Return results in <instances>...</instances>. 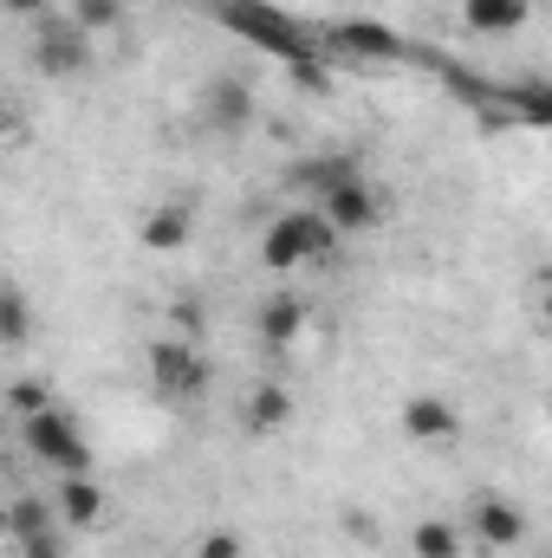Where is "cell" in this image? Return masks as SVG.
<instances>
[{
  "label": "cell",
  "instance_id": "1",
  "mask_svg": "<svg viewBox=\"0 0 552 558\" xmlns=\"http://www.w3.org/2000/svg\"><path fill=\"white\" fill-rule=\"evenodd\" d=\"M208 13H215L228 33H241L248 46L286 59V65H312V59H319V39H312L299 20H286L279 7H267V0H208Z\"/></svg>",
  "mask_w": 552,
  "mask_h": 558
},
{
  "label": "cell",
  "instance_id": "2",
  "mask_svg": "<svg viewBox=\"0 0 552 558\" xmlns=\"http://www.w3.org/2000/svg\"><path fill=\"white\" fill-rule=\"evenodd\" d=\"M332 247H338V228L325 221V208L299 202V208H286L274 228L261 234V267L267 274H299V267H319Z\"/></svg>",
  "mask_w": 552,
  "mask_h": 558
},
{
  "label": "cell",
  "instance_id": "3",
  "mask_svg": "<svg viewBox=\"0 0 552 558\" xmlns=\"http://www.w3.org/2000/svg\"><path fill=\"white\" fill-rule=\"evenodd\" d=\"M13 435H20V448L59 481V474H92V441H85V428L79 416L59 403V410H46V416H26L13 422Z\"/></svg>",
  "mask_w": 552,
  "mask_h": 558
},
{
  "label": "cell",
  "instance_id": "4",
  "mask_svg": "<svg viewBox=\"0 0 552 558\" xmlns=\"http://www.w3.org/2000/svg\"><path fill=\"white\" fill-rule=\"evenodd\" d=\"M26 52H33V72H46V78H79V72H92V33L65 13H46V20H33V39H26Z\"/></svg>",
  "mask_w": 552,
  "mask_h": 558
},
{
  "label": "cell",
  "instance_id": "5",
  "mask_svg": "<svg viewBox=\"0 0 552 558\" xmlns=\"http://www.w3.org/2000/svg\"><path fill=\"white\" fill-rule=\"evenodd\" d=\"M319 46L338 52V59H358V65H404V59H416V46L384 20H332L319 33Z\"/></svg>",
  "mask_w": 552,
  "mask_h": 558
},
{
  "label": "cell",
  "instance_id": "6",
  "mask_svg": "<svg viewBox=\"0 0 552 558\" xmlns=\"http://www.w3.org/2000/svg\"><path fill=\"white\" fill-rule=\"evenodd\" d=\"M143 364H149V384L169 397V403H195L202 390H208V357L189 344V338H156L149 351H143Z\"/></svg>",
  "mask_w": 552,
  "mask_h": 558
},
{
  "label": "cell",
  "instance_id": "7",
  "mask_svg": "<svg viewBox=\"0 0 552 558\" xmlns=\"http://www.w3.org/2000/svg\"><path fill=\"white\" fill-rule=\"evenodd\" d=\"M319 208H325V221L338 228V241H345V234H377V228L391 221V195H384L377 175H351V182L332 189Z\"/></svg>",
  "mask_w": 552,
  "mask_h": 558
},
{
  "label": "cell",
  "instance_id": "8",
  "mask_svg": "<svg viewBox=\"0 0 552 558\" xmlns=\"http://www.w3.org/2000/svg\"><path fill=\"white\" fill-rule=\"evenodd\" d=\"M461 533H468V546H481V553H514V546H527V513L514 507V500H501V494H475L468 500V513H461Z\"/></svg>",
  "mask_w": 552,
  "mask_h": 558
},
{
  "label": "cell",
  "instance_id": "9",
  "mask_svg": "<svg viewBox=\"0 0 552 558\" xmlns=\"http://www.w3.org/2000/svg\"><path fill=\"white\" fill-rule=\"evenodd\" d=\"M195 118L215 131V137H241L254 124V85L235 78V72H215L202 92H195Z\"/></svg>",
  "mask_w": 552,
  "mask_h": 558
},
{
  "label": "cell",
  "instance_id": "10",
  "mask_svg": "<svg viewBox=\"0 0 552 558\" xmlns=\"http://www.w3.org/2000/svg\"><path fill=\"white\" fill-rule=\"evenodd\" d=\"M397 422H404V435H410V441H422V448H455V441H461V410H455L448 397H435V390H416V397H404Z\"/></svg>",
  "mask_w": 552,
  "mask_h": 558
},
{
  "label": "cell",
  "instance_id": "11",
  "mask_svg": "<svg viewBox=\"0 0 552 558\" xmlns=\"http://www.w3.org/2000/svg\"><path fill=\"white\" fill-rule=\"evenodd\" d=\"M351 175H364V162H358L351 149H312V156H299V162L286 169V189L305 195V202H325V195L345 189Z\"/></svg>",
  "mask_w": 552,
  "mask_h": 558
},
{
  "label": "cell",
  "instance_id": "12",
  "mask_svg": "<svg viewBox=\"0 0 552 558\" xmlns=\"http://www.w3.org/2000/svg\"><path fill=\"white\" fill-rule=\"evenodd\" d=\"M52 507H59L65 533H92V526L111 520V494H105L98 474H59L52 481Z\"/></svg>",
  "mask_w": 552,
  "mask_h": 558
},
{
  "label": "cell",
  "instance_id": "13",
  "mask_svg": "<svg viewBox=\"0 0 552 558\" xmlns=\"http://www.w3.org/2000/svg\"><path fill=\"white\" fill-rule=\"evenodd\" d=\"M235 422H241V435H248V441H267V435H279V428L292 422V390H286V384H274V377L248 384V397H241Z\"/></svg>",
  "mask_w": 552,
  "mask_h": 558
},
{
  "label": "cell",
  "instance_id": "14",
  "mask_svg": "<svg viewBox=\"0 0 552 558\" xmlns=\"http://www.w3.org/2000/svg\"><path fill=\"white\" fill-rule=\"evenodd\" d=\"M305 325H312V305H305L299 292H267V299L254 305V331H261V344H274V351L299 344Z\"/></svg>",
  "mask_w": 552,
  "mask_h": 558
},
{
  "label": "cell",
  "instance_id": "15",
  "mask_svg": "<svg viewBox=\"0 0 552 558\" xmlns=\"http://www.w3.org/2000/svg\"><path fill=\"white\" fill-rule=\"evenodd\" d=\"M13 546H33V539H46V533H65V520H59V507H52V494H13L7 500V526H0Z\"/></svg>",
  "mask_w": 552,
  "mask_h": 558
},
{
  "label": "cell",
  "instance_id": "16",
  "mask_svg": "<svg viewBox=\"0 0 552 558\" xmlns=\"http://www.w3.org/2000/svg\"><path fill=\"white\" fill-rule=\"evenodd\" d=\"M533 20V0H461V26L475 39H507Z\"/></svg>",
  "mask_w": 552,
  "mask_h": 558
},
{
  "label": "cell",
  "instance_id": "17",
  "mask_svg": "<svg viewBox=\"0 0 552 558\" xmlns=\"http://www.w3.org/2000/svg\"><path fill=\"white\" fill-rule=\"evenodd\" d=\"M501 111L520 131H552V78H514V85H501Z\"/></svg>",
  "mask_w": 552,
  "mask_h": 558
},
{
  "label": "cell",
  "instance_id": "18",
  "mask_svg": "<svg viewBox=\"0 0 552 558\" xmlns=\"http://www.w3.org/2000/svg\"><path fill=\"white\" fill-rule=\"evenodd\" d=\"M410 553L416 558H468V533H461V520H416L410 526Z\"/></svg>",
  "mask_w": 552,
  "mask_h": 558
},
{
  "label": "cell",
  "instance_id": "19",
  "mask_svg": "<svg viewBox=\"0 0 552 558\" xmlns=\"http://www.w3.org/2000/svg\"><path fill=\"white\" fill-rule=\"evenodd\" d=\"M137 241L143 247H156V254L182 247V241H189V208H176V202H169V208H149L143 228H137Z\"/></svg>",
  "mask_w": 552,
  "mask_h": 558
},
{
  "label": "cell",
  "instance_id": "20",
  "mask_svg": "<svg viewBox=\"0 0 552 558\" xmlns=\"http://www.w3.org/2000/svg\"><path fill=\"white\" fill-rule=\"evenodd\" d=\"M26 338H33V305H26V286L7 279V292H0V344L20 351Z\"/></svg>",
  "mask_w": 552,
  "mask_h": 558
},
{
  "label": "cell",
  "instance_id": "21",
  "mask_svg": "<svg viewBox=\"0 0 552 558\" xmlns=\"http://www.w3.org/2000/svg\"><path fill=\"white\" fill-rule=\"evenodd\" d=\"M46 410H59L52 384H39V377H13V384H7V416H13V422L46 416Z\"/></svg>",
  "mask_w": 552,
  "mask_h": 558
},
{
  "label": "cell",
  "instance_id": "22",
  "mask_svg": "<svg viewBox=\"0 0 552 558\" xmlns=\"http://www.w3.org/2000/svg\"><path fill=\"white\" fill-rule=\"evenodd\" d=\"M72 20H79L85 33H111V26L124 20V0H72Z\"/></svg>",
  "mask_w": 552,
  "mask_h": 558
},
{
  "label": "cell",
  "instance_id": "23",
  "mask_svg": "<svg viewBox=\"0 0 552 558\" xmlns=\"http://www.w3.org/2000/svg\"><path fill=\"white\" fill-rule=\"evenodd\" d=\"M195 558H241V533H235V526H208V533L195 539Z\"/></svg>",
  "mask_w": 552,
  "mask_h": 558
},
{
  "label": "cell",
  "instance_id": "24",
  "mask_svg": "<svg viewBox=\"0 0 552 558\" xmlns=\"http://www.w3.org/2000/svg\"><path fill=\"white\" fill-rule=\"evenodd\" d=\"M13 558H72V553H65V533H46L33 546H13Z\"/></svg>",
  "mask_w": 552,
  "mask_h": 558
},
{
  "label": "cell",
  "instance_id": "25",
  "mask_svg": "<svg viewBox=\"0 0 552 558\" xmlns=\"http://www.w3.org/2000/svg\"><path fill=\"white\" fill-rule=\"evenodd\" d=\"M7 13H20V20H39V13H52V0H7Z\"/></svg>",
  "mask_w": 552,
  "mask_h": 558
},
{
  "label": "cell",
  "instance_id": "26",
  "mask_svg": "<svg viewBox=\"0 0 552 558\" xmlns=\"http://www.w3.org/2000/svg\"><path fill=\"white\" fill-rule=\"evenodd\" d=\"M540 312H547V325H552V286H547V299H540Z\"/></svg>",
  "mask_w": 552,
  "mask_h": 558
},
{
  "label": "cell",
  "instance_id": "27",
  "mask_svg": "<svg viewBox=\"0 0 552 558\" xmlns=\"http://www.w3.org/2000/svg\"><path fill=\"white\" fill-rule=\"evenodd\" d=\"M547 422H552V397H547Z\"/></svg>",
  "mask_w": 552,
  "mask_h": 558
},
{
  "label": "cell",
  "instance_id": "28",
  "mask_svg": "<svg viewBox=\"0 0 552 558\" xmlns=\"http://www.w3.org/2000/svg\"><path fill=\"white\" fill-rule=\"evenodd\" d=\"M547 20H552V0H547Z\"/></svg>",
  "mask_w": 552,
  "mask_h": 558
},
{
  "label": "cell",
  "instance_id": "29",
  "mask_svg": "<svg viewBox=\"0 0 552 558\" xmlns=\"http://www.w3.org/2000/svg\"><path fill=\"white\" fill-rule=\"evenodd\" d=\"M547 558H552V553H547Z\"/></svg>",
  "mask_w": 552,
  "mask_h": 558
}]
</instances>
